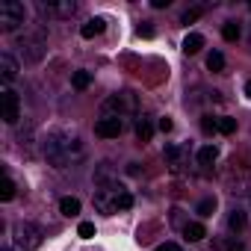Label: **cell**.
<instances>
[{
    "label": "cell",
    "mask_w": 251,
    "mask_h": 251,
    "mask_svg": "<svg viewBox=\"0 0 251 251\" xmlns=\"http://www.w3.org/2000/svg\"><path fill=\"white\" fill-rule=\"evenodd\" d=\"M216 160H219V148H216V145H204V148L198 151V163H201V166H213Z\"/></svg>",
    "instance_id": "obj_14"
},
{
    "label": "cell",
    "mask_w": 251,
    "mask_h": 251,
    "mask_svg": "<svg viewBox=\"0 0 251 251\" xmlns=\"http://www.w3.org/2000/svg\"><path fill=\"white\" fill-rule=\"evenodd\" d=\"M227 225H230V230H242V227H245V213L233 210V213H230V219H227Z\"/></svg>",
    "instance_id": "obj_20"
},
{
    "label": "cell",
    "mask_w": 251,
    "mask_h": 251,
    "mask_svg": "<svg viewBox=\"0 0 251 251\" xmlns=\"http://www.w3.org/2000/svg\"><path fill=\"white\" fill-rule=\"evenodd\" d=\"M201 18V9H186L183 12V24H192V21H198Z\"/></svg>",
    "instance_id": "obj_25"
},
{
    "label": "cell",
    "mask_w": 251,
    "mask_h": 251,
    "mask_svg": "<svg viewBox=\"0 0 251 251\" xmlns=\"http://www.w3.org/2000/svg\"><path fill=\"white\" fill-rule=\"evenodd\" d=\"M213 210H216V198H204L201 204H198V216H213Z\"/></svg>",
    "instance_id": "obj_21"
},
{
    "label": "cell",
    "mask_w": 251,
    "mask_h": 251,
    "mask_svg": "<svg viewBox=\"0 0 251 251\" xmlns=\"http://www.w3.org/2000/svg\"><path fill=\"white\" fill-rule=\"evenodd\" d=\"M95 207L106 216L118 213V210H130L133 207V195L124 189L121 183H103L98 192H95Z\"/></svg>",
    "instance_id": "obj_2"
},
{
    "label": "cell",
    "mask_w": 251,
    "mask_h": 251,
    "mask_svg": "<svg viewBox=\"0 0 251 251\" xmlns=\"http://www.w3.org/2000/svg\"><path fill=\"white\" fill-rule=\"evenodd\" d=\"M103 30H106V21H103V18H92V21L83 24L80 36H83V39H95V36H100Z\"/></svg>",
    "instance_id": "obj_10"
},
{
    "label": "cell",
    "mask_w": 251,
    "mask_h": 251,
    "mask_svg": "<svg viewBox=\"0 0 251 251\" xmlns=\"http://www.w3.org/2000/svg\"><path fill=\"white\" fill-rule=\"evenodd\" d=\"M121 130H124V124L118 118H98L95 121V136H100V139H118Z\"/></svg>",
    "instance_id": "obj_7"
},
{
    "label": "cell",
    "mask_w": 251,
    "mask_h": 251,
    "mask_svg": "<svg viewBox=\"0 0 251 251\" xmlns=\"http://www.w3.org/2000/svg\"><path fill=\"white\" fill-rule=\"evenodd\" d=\"M18 112H21V98L12 89H3V92H0V115H3V121L6 124H15L18 121Z\"/></svg>",
    "instance_id": "obj_6"
},
{
    "label": "cell",
    "mask_w": 251,
    "mask_h": 251,
    "mask_svg": "<svg viewBox=\"0 0 251 251\" xmlns=\"http://www.w3.org/2000/svg\"><path fill=\"white\" fill-rule=\"evenodd\" d=\"M201 48H204V36H198V33H189V36L183 39V53H189V56H192V53H198Z\"/></svg>",
    "instance_id": "obj_12"
},
{
    "label": "cell",
    "mask_w": 251,
    "mask_h": 251,
    "mask_svg": "<svg viewBox=\"0 0 251 251\" xmlns=\"http://www.w3.org/2000/svg\"><path fill=\"white\" fill-rule=\"evenodd\" d=\"M239 33H242V30H239V24H233V21H227V24L222 27L225 42H236V39H239Z\"/></svg>",
    "instance_id": "obj_18"
},
{
    "label": "cell",
    "mask_w": 251,
    "mask_h": 251,
    "mask_svg": "<svg viewBox=\"0 0 251 251\" xmlns=\"http://www.w3.org/2000/svg\"><path fill=\"white\" fill-rule=\"evenodd\" d=\"M154 251H180V245H177V242H163V245H157Z\"/></svg>",
    "instance_id": "obj_27"
},
{
    "label": "cell",
    "mask_w": 251,
    "mask_h": 251,
    "mask_svg": "<svg viewBox=\"0 0 251 251\" xmlns=\"http://www.w3.org/2000/svg\"><path fill=\"white\" fill-rule=\"evenodd\" d=\"M207 68H210V71H222V68H225V56H222L219 50H213V53L207 56Z\"/></svg>",
    "instance_id": "obj_19"
},
{
    "label": "cell",
    "mask_w": 251,
    "mask_h": 251,
    "mask_svg": "<svg viewBox=\"0 0 251 251\" xmlns=\"http://www.w3.org/2000/svg\"><path fill=\"white\" fill-rule=\"evenodd\" d=\"M15 245L24 251H36L42 245V227L33 222H18L15 225Z\"/></svg>",
    "instance_id": "obj_4"
},
{
    "label": "cell",
    "mask_w": 251,
    "mask_h": 251,
    "mask_svg": "<svg viewBox=\"0 0 251 251\" xmlns=\"http://www.w3.org/2000/svg\"><path fill=\"white\" fill-rule=\"evenodd\" d=\"M100 109H103V118H118L121 121L124 115H133L139 109V100H136L133 92H118V95H109Z\"/></svg>",
    "instance_id": "obj_3"
},
{
    "label": "cell",
    "mask_w": 251,
    "mask_h": 251,
    "mask_svg": "<svg viewBox=\"0 0 251 251\" xmlns=\"http://www.w3.org/2000/svg\"><path fill=\"white\" fill-rule=\"evenodd\" d=\"M166 163L175 175L183 172V148L180 145H166Z\"/></svg>",
    "instance_id": "obj_8"
},
{
    "label": "cell",
    "mask_w": 251,
    "mask_h": 251,
    "mask_svg": "<svg viewBox=\"0 0 251 251\" xmlns=\"http://www.w3.org/2000/svg\"><path fill=\"white\" fill-rule=\"evenodd\" d=\"M136 33H139L142 39H151V36H154V27H151V24H142V27H139Z\"/></svg>",
    "instance_id": "obj_26"
},
{
    "label": "cell",
    "mask_w": 251,
    "mask_h": 251,
    "mask_svg": "<svg viewBox=\"0 0 251 251\" xmlns=\"http://www.w3.org/2000/svg\"><path fill=\"white\" fill-rule=\"evenodd\" d=\"M21 24H24V3H18V0H3V3H0V27L6 33H12Z\"/></svg>",
    "instance_id": "obj_5"
},
{
    "label": "cell",
    "mask_w": 251,
    "mask_h": 251,
    "mask_svg": "<svg viewBox=\"0 0 251 251\" xmlns=\"http://www.w3.org/2000/svg\"><path fill=\"white\" fill-rule=\"evenodd\" d=\"M183 236H186L189 242H198V239H204V236H207V230H204V225H201V222H189V225L183 227Z\"/></svg>",
    "instance_id": "obj_13"
},
{
    "label": "cell",
    "mask_w": 251,
    "mask_h": 251,
    "mask_svg": "<svg viewBox=\"0 0 251 251\" xmlns=\"http://www.w3.org/2000/svg\"><path fill=\"white\" fill-rule=\"evenodd\" d=\"M0 77H3L6 83H12L18 77V62L9 53H0Z\"/></svg>",
    "instance_id": "obj_9"
},
{
    "label": "cell",
    "mask_w": 251,
    "mask_h": 251,
    "mask_svg": "<svg viewBox=\"0 0 251 251\" xmlns=\"http://www.w3.org/2000/svg\"><path fill=\"white\" fill-rule=\"evenodd\" d=\"M89 83H92V74L89 71H74V77H71V86L74 89L83 92V89H89Z\"/></svg>",
    "instance_id": "obj_16"
},
{
    "label": "cell",
    "mask_w": 251,
    "mask_h": 251,
    "mask_svg": "<svg viewBox=\"0 0 251 251\" xmlns=\"http://www.w3.org/2000/svg\"><path fill=\"white\" fill-rule=\"evenodd\" d=\"M3 251H9V248H3Z\"/></svg>",
    "instance_id": "obj_30"
},
{
    "label": "cell",
    "mask_w": 251,
    "mask_h": 251,
    "mask_svg": "<svg viewBox=\"0 0 251 251\" xmlns=\"http://www.w3.org/2000/svg\"><path fill=\"white\" fill-rule=\"evenodd\" d=\"M151 136H154V124L148 118H139L136 121V139L139 142H151Z\"/></svg>",
    "instance_id": "obj_11"
},
{
    "label": "cell",
    "mask_w": 251,
    "mask_h": 251,
    "mask_svg": "<svg viewBox=\"0 0 251 251\" xmlns=\"http://www.w3.org/2000/svg\"><path fill=\"white\" fill-rule=\"evenodd\" d=\"M12 198H15V180L3 177L0 180V201H12Z\"/></svg>",
    "instance_id": "obj_15"
},
{
    "label": "cell",
    "mask_w": 251,
    "mask_h": 251,
    "mask_svg": "<svg viewBox=\"0 0 251 251\" xmlns=\"http://www.w3.org/2000/svg\"><path fill=\"white\" fill-rule=\"evenodd\" d=\"M236 130V118H219V133H233Z\"/></svg>",
    "instance_id": "obj_23"
},
{
    "label": "cell",
    "mask_w": 251,
    "mask_h": 251,
    "mask_svg": "<svg viewBox=\"0 0 251 251\" xmlns=\"http://www.w3.org/2000/svg\"><path fill=\"white\" fill-rule=\"evenodd\" d=\"M77 233H80L83 239H92V236H95V225H92V222H80V227H77Z\"/></svg>",
    "instance_id": "obj_24"
},
{
    "label": "cell",
    "mask_w": 251,
    "mask_h": 251,
    "mask_svg": "<svg viewBox=\"0 0 251 251\" xmlns=\"http://www.w3.org/2000/svg\"><path fill=\"white\" fill-rule=\"evenodd\" d=\"M245 95H248V98H251V80H248V83H245Z\"/></svg>",
    "instance_id": "obj_29"
},
{
    "label": "cell",
    "mask_w": 251,
    "mask_h": 251,
    "mask_svg": "<svg viewBox=\"0 0 251 251\" xmlns=\"http://www.w3.org/2000/svg\"><path fill=\"white\" fill-rule=\"evenodd\" d=\"M201 130H204V133H213V130H219V118H213V115H204V118H201Z\"/></svg>",
    "instance_id": "obj_22"
},
{
    "label": "cell",
    "mask_w": 251,
    "mask_h": 251,
    "mask_svg": "<svg viewBox=\"0 0 251 251\" xmlns=\"http://www.w3.org/2000/svg\"><path fill=\"white\" fill-rule=\"evenodd\" d=\"M83 142L77 139V136H68V133H53V136H48V142H45V157L56 166V169H68V166H74V163H80L83 160Z\"/></svg>",
    "instance_id": "obj_1"
},
{
    "label": "cell",
    "mask_w": 251,
    "mask_h": 251,
    "mask_svg": "<svg viewBox=\"0 0 251 251\" xmlns=\"http://www.w3.org/2000/svg\"><path fill=\"white\" fill-rule=\"evenodd\" d=\"M59 210H62V216H77L80 213V201L77 198H62L59 201Z\"/></svg>",
    "instance_id": "obj_17"
},
{
    "label": "cell",
    "mask_w": 251,
    "mask_h": 251,
    "mask_svg": "<svg viewBox=\"0 0 251 251\" xmlns=\"http://www.w3.org/2000/svg\"><path fill=\"white\" fill-rule=\"evenodd\" d=\"M172 127H175V124H172V118H160V130H163V133H169Z\"/></svg>",
    "instance_id": "obj_28"
}]
</instances>
